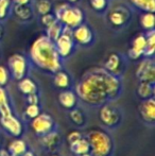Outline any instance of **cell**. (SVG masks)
I'll list each match as a JSON object with an SVG mask.
<instances>
[{"mask_svg":"<svg viewBox=\"0 0 155 156\" xmlns=\"http://www.w3.org/2000/svg\"><path fill=\"white\" fill-rule=\"evenodd\" d=\"M130 5L132 9L141 12H154L155 13V0H130Z\"/></svg>","mask_w":155,"mask_h":156,"instance_id":"cell-24","label":"cell"},{"mask_svg":"<svg viewBox=\"0 0 155 156\" xmlns=\"http://www.w3.org/2000/svg\"><path fill=\"white\" fill-rule=\"evenodd\" d=\"M89 153L93 156H112L114 153V141L112 137L101 129H93L87 135Z\"/></svg>","mask_w":155,"mask_h":156,"instance_id":"cell-5","label":"cell"},{"mask_svg":"<svg viewBox=\"0 0 155 156\" xmlns=\"http://www.w3.org/2000/svg\"><path fill=\"white\" fill-rule=\"evenodd\" d=\"M106 23L114 31H121L131 25L133 19V9L130 4L118 3L108 8L105 14Z\"/></svg>","mask_w":155,"mask_h":156,"instance_id":"cell-4","label":"cell"},{"mask_svg":"<svg viewBox=\"0 0 155 156\" xmlns=\"http://www.w3.org/2000/svg\"><path fill=\"white\" fill-rule=\"evenodd\" d=\"M30 63L28 56L23 53H14L8 58V69L13 80L19 81L27 76L30 71Z\"/></svg>","mask_w":155,"mask_h":156,"instance_id":"cell-7","label":"cell"},{"mask_svg":"<svg viewBox=\"0 0 155 156\" xmlns=\"http://www.w3.org/2000/svg\"><path fill=\"white\" fill-rule=\"evenodd\" d=\"M69 149L70 151L76 155L84 154V153H88L90 148H89V142L86 137H82L79 140H77L73 144H69Z\"/></svg>","mask_w":155,"mask_h":156,"instance_id":"cell-26","label":"cell"},{"mask_svg":"<svg viewBox=\"0 0 155 156\" xmlns=\"http://www.w3.org/2000/svg\"><path fill=\"white\" fill-rule=\"evenodd\" d=\"M77 156H93L90 154V153H84V154H80V155H77Z\"/></svg>","mask_w":155,"mask_h":156,"instance_id":"cell-43","label":"cell"},{"mask_svg":"<svg viewBox=\"0 0 155 156\" xmlns=\"http://www.w3.org/2000/svg\"><path fill=\"white\" fill-rule=\"evenodd\" d=\"M146 37H147V44L146 49L143 52V58H154L155 53V29L145 31Z\"/></svg>","mask_w":155,"mask_h":156,"instance_id":"cell-25","label":"cell"},{"mask_svg":"<svg viewBox=\"0 0 155 156\" xmlns=\"http://www.w3.org/2000/svg\"><path fill=\"white\" fill-rule=\"evenodd\" d=\"M53 12L56 19L63 26H66L71 29H75L86 21V15L84 11L76 4H71L68 2H63L54 6Z\"/></svg>","mask_w":155,"mask_h":156,"instance_id":"cell-3","label":"cell"},{"mask_svg":"<svg viewBox=\"0 0 155 156\" xmlns=\"http://www.w3.org/2000/svg\"><path fill=\"white\" fill-rule=\"evenodd\" d=\"M55 20H56V17H55L54 12H51V13H48V14L38 16V23H39V25L44 28V29H46V28H48L49 26H51Z\"/></svg>","mask_w":155,"mask_h":156,"instance_id":"cell-33","label":"cell"},{"mask_svg":"<svg viewBox=\"0 0 155 156\" xmlns=\"http://www.w3.org/2000/svg\"><path fill=\"white\" fill-rule=\"evenodd\" d=\"M66 2L71 3V4H77L78 2H80V0H66Z\"/></svg>","mask_w":155,"mask_h":156,"instance_id":"cell-42","label":"cell"},{"mask_svg":"<svg viewBox=\"0 0 155 156\" xmlns=\"http://www.w3.org/2000/svg\"><path fill=\"white\" fill-rule=\"evenodd\" d=\"M110 0H89V6L95 13L104 15L110 8Z\"/></svg>","mask_w":155,"mask_h":156,"instance_id":"cell-31","label":"cell"},{"mask_svg":"<svg viewBox=\"0 0 155 156\" xmlns=\"http://www.w3.org/2000/svg\"><path fill=\"white\" fill-rule=\"evenodd\" d=\"M53 76V84L56 88L61 89V90H65V89H70L71 85H72V81H71V76L68 72L65 69H60L56 71Z\"/></svg>","mask_w":155,"mask_h":156,"instance_id":"cell-19","label":"cell"},{"mask_svg":"<svg viewBox=\"0 0 155 156\" xmlns=\"http://www.w3.org/2000/svg\"><path fill=\"white\" fill-rule=\"evenodd\" d=\"M34 0H13V3L16 4H33Z\"/></svg>","mask_w":155,"mask_h":156,"instance_id":"cell-38","label":"cell"},{"mask_svg":"<svg viewBox=\"0 0 155 156\" xmlns=\"http://www.w3.org/2000/svg\"><path fill=\"white\" fill-rule=\"evenodd\" d=\"M69 118L72 121V123L77 125L79 127L84 126L86 123V117H85V114L83 113L82 109L78 108L77 106L73 107V108L69 109Z\"/></svg>","mask_w":155,"mask_h":156,"instance_id":"cell-29","label":"cell"},{"mask_svg":"<svg viewBox=\"0 0 155 156\" xmlns=\"http://www.w3.org/2000/svg\"><path fill=\"white\" fill-rule=\"evenodd\" d=\"M4 35H5V28H4V23H0V43L3 41Z\"/></svg>","mask_w":155,"mask_h":156,"instance_id":"cell-39","label":"cell"},{"mask_svg":"<svg viewBox=\"0 0 155 156\" xmlns=\"http://www.w3.org/2000/svg\"><path fill=\"white\" fill-rule=\"evenodd\" d=\"M123 90L121 76L107 72L103 67H93L82 74L76 85L75 93L83 103L100 107L116 101Z\"/></svg>","mask_w":155,"mask_h":156,"instance_id":"cell-1","label":"cell"},{"mask_svg":"<svg viewBox=\"0 0 155 156\" xmlns=\"http://www.w3.org/2000/svg\"><path fill=\"white\" fill-rule=\"evenodd\" d=\"M99 119L104 126L108 129H115L121 123L122 115L117 107L111 105L110 103H105L100 106Z\"/></svg>","mask_w":155,"mask_h":156,"instance_id":"cell-10","label":"cell"},{"mask_svg":"<svg viewBox=\"0 0 155 156\" xmlns=\"http://www.w3.org/2000/svg\"><path fill=\"white\" fill-rule=\"evenodd\" d=\"M13 0H0V23H5L11 17Z\"/></svg>","mask_w":155,"mask_h":156,"instance_id":"cell-30","label":"cell"},{"mask_svg":"<svg viewBox=\"0 0 155 156\" xmlns=\"http://www.w3.org/2000/svg\"><path fill=\"white\" fill-rule=\"evenodd\" d=\"M0 156H12L11 153L8 150H4V149H0Z\"/></svg>","mask_w":155,"mask_h":156,"instance_id":"cell-40","label":"cell"},{"mask_svg":"<svg viewBox=\"0 0 155 156\" xmlns=\"http://www.w3.org/2000/svg\"><path fill=\"white\" fill-rule=\"evenodd\" d=\"M83 135L80 133L79 131H72L67 135V142H68V146L73 142H76L77 140H79L80 138H82Z\"/></svg>","mask_w":155,"mask_h":156,"instance_id":"cell-36","label":"cell"},{"mask_svg":"<svg viewBox=\"0 0 155 156\" xmlns=\"http://www.w3.org/2000/svg\"><path fill=\"white\" fill-rule=\"evenodd\" d=\"M58 103L65 109H71L77 106L78 104V97L76 93L71 89H65L62 90L58 96Z\"/></svg>","mask_w":155,"mask_h":156,"instance_id":"cell-18","label":"cell"},{"mask_svg":"<svg viewBox=\"0 0 155 156\" xmlns=\"http://www.w3.org/2000/svg\"><path fill=\"white\" fill-rule=\"evenodd\" d=\"M110 1H111V0H110Z\"/></svg>","mask_w":155,"mask_h":156,"instance_id":"cell-46","label":"cell"},{"mask_svg":"<svg viewBox=\"0 0 155 156\" xmlns=\"http://www.w3.org/2000/svg\"><path fill=\"white\" fill-rule=\"evenodd\" d=\"M27 103L28 104H39V96L37 94V93L35 94H27Z\"/></svg>","mask_w":155,"mask_h":156,"instance_id":"cell-37","label":"cell"},{"mask_svg":"<svg viewBox=\"0 0 155 156\" xmlns=\"http://www.w3.org/2000/svg\"><path fill=\"white\" fill-rule=\"evenodd\" d=\"M27 150H28L27 142L18 137H15V139L12 140L8 146V151L11 153V155H14V156H21Z\"/></svg>","mask_w":155,"mask_h":156,"instance_id":"cell-22","label":"cell"},{"mask_svg":"<svg viewBox=\"0 0 155 156\" xmlns=\"http://www.w3.org/2000/svg\"><path fill=\"white\" fill-rule=\"evenodd\" d=\"M51 156H60V155H56V154H54V155H51Z\"/></svg>","mask_w":155,"mask_h":156,"instance_id":"cell-44","label":"cell"},{"mask_svg":"<svg viewBox=\"0 0 155 156\" xmlns=\"http://www.w3.org/2000/svg\"><path fill=\"white\" fill-rule=\"evenodd\" d=\"M31 129L36 136L41 137L55 129V121L49 114L41 113L35 118L31 119Z\"/></svg>","mask_w":155,"mask_h":156,"instance_id":"cell-11","label":"cell"},{"mask_svg":"<svg viewBox=\"0 0 155 156\" xmlns=\"http://www.w3.org/2000/svg\"><path fill=\"white\" fill-rule=\"evenodd\" d=\"M21 156H36L35 155V153L33 152V151H31V150H27L25 153H23Z\"/></svg>","mask_w":155,"mask_h":156,"instance_id":"cell-41","label":"cell"},{"mask_svg":"<svg viewBox=\"0 0 155 156\" xmlns=\"http://www.w3.org/2000/svg\"><path fill=\"white\" fill-rule=\"evenodd\" d=\"M46 33L45 35L50 39L51 41H55L56 39L60 37V35L62 34V31H63V25L60 23V21L56 19L51 26H49L48 28H46Z\"/></svg>","mask_w":155,"mask_h":156,"instance_id":"cell-28","label":"cell"},{"mask_svg":"<svg viewBox=\"0 0 155 156\" xmlns=\"http://www.w3.org/2000/svg\"><path fill=\"white\" fill-rule=\"evenodd\" d=\"M33 8L35 11V15L41 16L54 11L53 0H34Z\"/></svg>","mask_w":155,"mask_h":156,"instance_id":"cell-21","label":"cell"},{"mask_svg":"<svg viewBox=\"0 0 155 156\" xmlns=\"http://www.w3.org/2000/svg\"><path fill=\"white\" fill-rule=\"evenodd\" d=\"M0 142H1V141H0Z\"/></svg>","mask_w":155,"mask_h":156,"instance_id":"cell-47","label":"cell"},{"mask_svg":"<svg viewBox=\"0 0 155 156\" xmlns=\"http://www.w3.org/2000/svg\"><path fill=\"white\" fill-rule=\"evenodd\" d=\"M140 118L148 124L153 125L155 122V99L154 97L143 100L138 105Z\"/></svg>","mask_w":155,"mask_h":156,"instance_id":"cell-16","label":"cell"},{"mask_svg":"<svg viewBox=\"0 0 155 156\" xmlns=\"http://www.w3.org/2000/svg\"><path fill=\"white\" fill-rule=\"evenodd\" d=\"M35 11L33 4H16L13 3L11 17L21 25H28L35 18Z\"/></svg>","mask_w":155,"mask_h":156,"instance_id":"cell-12","label":"cell"},{"mask_svg":"<svg viewBox=\"0 0 155 156\" xmlns=\"http://www.w3.org/2000/svg\"><path fill=\"white\" fill-rule=\"evenodd\" d=\"M11 111H12V107H11L8 91L4 86H0V115L6 114Z\"/></svg>","mask_w":155,"mask_h":156,"instance_id":"cell-32","label":"cell"},{"mask_svg":"<svg viewBox=\"0 0 155 156\" xmlns=\"http://www.w3.org/2000/svg\"><path fill=\"white\" fill-rule=\"evenodd\" d=\"M136 78L139 82L155 83L154 58H143L136 69Z\"/></svg>","mask_w":155,"mask_h":156,"instance_id":"cell-13","label":"cell"},{"mask_svg":"<svg viewBox=\"0 0 155 156\" xmlns=\"http://www.w3.org/2000/svg\"><path fill=\"white\" fill-rule=\"evenodd\" d=\"M12 156H14V155H12Z\"/></svg>","mask_w":155,"mask_h":156,"instance_id":"cell-45","label":"cell"},{"mask_svg":"<svg viewBox=\"0 0 155 156\" xmlns=\"http://www.w3.org/2000/svg\"><path fill=\"white\" fill-rule=\"evenodd\" d=\"M126 58H128L126 55L119 53L117 51L111 52L104 62L103 68L110 73L122 78L126 70V66H128Z\"/></svg>","mask_w":155,"mask_h":156,"instance_id":"cell-9","label":"cell"},{"mask_svg":"<svg viewBox=\"0 0 155 156\" xmlns=\"http://www.w3.org/2000/svg\"><path fill=\"white\" fill-rule=\"evenodd\" d=\"M41 144L45 150L48 152H53L58 149V147L61 144V136L58 132L54 129L51 131L50 133L46 134V135L41 137Z\"/></svg>","mask_w":155,"mask_h":156,"instance_id":"cell-17","label":"cell"},{"mask_svg":"<svg viewBox=\"0 0 155 156\" xmlns=\"http://www.w3.org/2000/svg\"><path fill=\"white\" fill-rule=\"evenodd\" d=\"M30 63L38 70L48 74H54L64 67V62L58 55L54 43L45 34L34 39L28 54Z\"/></svg>","mask_w":155,"mask_h":156,"instance_id":"cell-2","label":"cell"},{"mask_svg":"<svg viewBox=\"0 0 155 156\" xmlns=\"http://www.w3.org/2000/svg\"><path fill=\"white\" fill-rule=\"evenodd\" d=\"M140 26L143 31L155 29V13L154 12H141Z\"/></svg>","mask_w":155,"mask_h":156,"instance_id":"cell-27","label":"cell"},{"mask_svg":"<svg viewBox=\"0 0 155 156\" xmlns=\"http://www.w3.org/2000/svg\"><path fill=\"white\" fill-rule=\"evenodd\" d=\"M17 86H18L19 91L25 94V96L30 94H35L38 91V86L36 84V82L28 76L23 78L21 80H19Z\"/></svg>","mask_w":155,"mask_h":156,"instance_id":"cell-20","label":"cell"},{"mask_svg":"<svg viewBox=\"0 0 155 156\" xmlns=\"http://www.w3.org/2000/svg\"><path fill=\"white\" fill-rule=\"evenodd\" d=\"M155 83H150V82H139L138 86L136 88L137 96L141 99V100H146L154 97L155 93Z\"/></svg>","mask_w":155,"mask_h":156,"instance_id":"cell-23","label":"cell"},{"mask_svg":"<svg viewBox=\"0 0 155 156\" xmlns=\"http://www.w3.org/2000/svg\"><path fill=\"white\" fill-rule=\"evenodd\" d=\"M39 114H41L39 104H28L25 109V115L29 119H33V118H35Z\"/></svg>","mask_w":155,"mask_h":156,"instance_id":"cell-34","label":"cell"},{"mask_svg":"<svg viewBox=\"0 0 155 156\" xmlns=\"http://www.w3.org/2000/svg\"><path fill=\"white\" fill-rule=\"evenodd\" d=\"M10 72L9 69L4 66L0 65V86H4L5 87L8 85V83L10 82Z\"/></svg>","mask_w":155,"mask_h":156,"instance_id":"cell-35","label":"cell"},{"mask_svg":"<svg viewBox=\"0 0 155 156\" xmlns=\"http://www.w3.org/2000/svg\"><path fill=\"white\" fill-rule=\"evenodd\" d=\"M54 46L58 51V55L63 61H67L70 58L76 51L78 50V46L72 37V29L66 26H63L62 34L54 41Z\"/></svg>","mask_w":155,"mask_h":156,"instance_id":"cell-6","label":"cell"},{"mask_svg":"<svg viewBox=\"0 0 155 156\" xmlns=\"http://www.w3.org/2000/svg\"><path fill=\"white\" fill-rule=\"evenodd\" d=\"M72 37L78 47L90 48L96 43V33L86 21L72 29Z\"/></svg>","mask_w":155,"mask_h":156,"instance_id":"cell-8","label":"cell"},{"mask_svg":"<svg viewBox=\"0 0 155 156\" xmlns=\"http://www.w3.org/2000/svg\"><path fill=\"white\" fill-rule=\"evenodd\" d=\"M0 124L4 131L13 137H19L23 134V124L20 120L14 116L13 112L5 115H0Z\"/></svg>","mask_w":155,"mask_h":156,"instance_id":"cell-15","label":"cell"},{"mask_svg":"<svg viewBox=\"0 0 155 156\" xmlns=\"http://www.w3.org/2000/svg\"><path fill=\"white\" fill-rule=\"evenodd\" d=\"M146 44H147V37H146L145 32H140L135 35L131 41V47L129 48L128 52H126L128 60H141L146 49Z\"/></svg>","mask_w":155,"mask_h":156,"instance_id":"cell-14","label":"cell"}]
</instances>
